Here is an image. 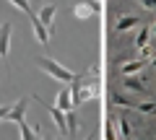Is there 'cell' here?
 I'll use <instances>...</instances> for the list:
<instances>
[{
    "label": "cell",
    "instance_id": "obj_1",
    "mask_svg": "<svg viewBox=\"0 0 156 140\" xmlns=\"http://www.w3.org/2000/svg\"><path fill=\"white\" fill-rule=\"evenodd\" d=\"M37 65L42 67V70H44V73L50 75V78L60 80V83H68V86H70L73 80H76V75H78V73H73V70H68V67H62L60 62H57V60H52V57H39V60H37Z\"/></svg>",
    "mask_w": 156,
    "mask_h": 140
},
{
    "label": "cell",
    "instance_id": "obj_2",
    "mask_svg": "<svg viewBox=\"0 0 156 140\" xmlns=\"http://www.w3.org/2000/svg\"><path fill=\"white\" fill-rule=\"evenodd\" d=\"M44 109L50 112V117H52V122H55V127L60 130L62 135H70V132H68V117H65V112H62L57 104H44Z\"/></svg>",
    "mask_w": 156,
    "mask_h": 140
},
{
    "label": "cell",
    "instance_id": "obj_3",
    "mask_svg": "<svg viewBox=\"0 0 156 140\" xmlns=\"http://www.w3.org/2000/svg\"><path fill=\"white\" fill-rule=\"evenodd\" d=\"M11 36H13V23L5 21L0 26V57L3 60H8V55H11Z\"/></svg>",
    "mask_w": 156,
    "mask_h": 140
},
{
    "label": "cell",
    "instance_id": "obj_4",
    "mask_svg": "<svg viewBox=\"0 0 156 140\" xmlns=\"http://www.w3.org/2000/svg\"><path fill=\"white\" fill-rule=\"evenodd\" d=\"M112 127H115V132H117L120 140H130V135H133V130H130L128 119H125L122 114H115V117H112Z\"/></svg>",
    "mask_w": 156,
    "mask_h": 140
},
{
    "label": "cell",
    "instance_id": "obj_5",
    "mask_svg": "<svg viewBox=\"0 0 156 140\" xmlns=\"http://www.w3.org/2000/svg\"><path fill=\"white\" fill-rule=\"evenodd\" d=\"M29 21H31V26H34V36L39 39V44H47V42H50V29L39 21L37 13H31V16H29Z\"/></svg>",
    "mask_w": 156,
    "mask_h": 140
},
{
    "label": "cell",
    "instance_id": "obj_6",
    "mask_svg": "<svg viewBox=\"0 0 156 140\" xmlns=\"http://www.w3.org/2000/svg\"><path fill=\"white\" fill-rule=\"evenodd\" d=\"M26 104H29V99H18L16 104L11 107V112H8V122H16V125H21L23 122V114H26Z\"/></svg>",
    "mask_w": 156,
    "mask_h": 140
},
{
    "label": "cell",
    "instance_id": "obj_7",
    "mask_svg": "<svg viewBox=\"0 0 156 140\" xmlns=\"http://www.w3.org/2000/svg\"><path fill=\"white\" fill-rule=\"evenodd\" d=\"M143 65H146L143 60H128V62L120 65V73H122V78H130V75H135L138 70H143Z\"/></svg>",
    "mask_w": 156,
    "mask_h": 140
},
{
    "label": "cell",
    "instance_id": "obj_8",
    "mask_svg": "<svg viewBox=\"0 0 156 140\" xmlns=\"http://www.w3.org/2000/svg\"><path fill=\"white\" fill-rule=\"evenodd\" d=\"M57 107L62 109V112H73V96H70V88H62V91H57Z\"/></svg>",
    "mask_w": 156,
    "mask_h": 140
},
{
    "label": "cell",
    "instance_id": "obj_9",
    "mask_svg": "<svg viewBox=\"0 0 156 140\" xmlns=\"http://www.w3.org/2000/svg\"><path fill=\"white\" fill-rule=\"evenodd\" d=\"M55 11H57V8L52 5V3H47V5L42 8V11H39V21L44 23V26L50 29V31H52V21H55Z\"/></svg>",
    "mask_w": 156,
    "mask_h": 140
},
{
    "label": "cell",
    "instance_id": "obj_10",
    "mask_svg": "<svg viewBox=\"0 0 156 140\" xmlns=\"http://www.w3.org/2000/svg\"><path fill=\"white\" fill-rule=\"evenodd\" d=\"M138 23H140V18H138V16H122L120 21L115 23V31H130V29L138 26Z\"/></svg>",
    "mask_w": 156,
    "mask_h": 140
},
{
    "label": "cell",
    "instance_id": "obj_11",
    "mask_svg": "<svg viewBox=\"0 0 156 140\" xmlns=\"http://www.w3.org/2000/svg\"><path fill=\"white\" fill-rule=\"evenodd\" d=\"M112 104H115V107H125V109H135V107H138V104H133L125 94H117V91L112 94Z\"/></svg>",
    "mask_w": 156,
    "mask_h": 140
},
{
    "label": "cell",
    "instance_id": "obj_12",
    "mask_svg": "<svg viewBox=\"0 0 156 140\" xmlns=\"http://www.w3.org/2000/svg\"><path fill=\"white\" fill-rule=\"evenodd\" d=\"M148 42H151V29H140L138 31V36H135V50H143V47H148Z\"/></svg>",
    "mask_w": 156,
    "mask_h": 140
},
{
    "label": "cell",
    "instance_id": "obj_13",
    "mask_svg": "<svg viewBox=\"0 0 156 140\" xmlns=\"http://www.w3.org/2000/svg\"><path fill=\"white\" fill-rule=\"evenodd\" d=\"M73 16H76V18H81V21H86V18H91V16H94V11H91V8L86 5V3H78V5L73 8Z\"/></svg>",
    "mask_w": 156,
    "mask_h": 140
},
{
    "label": "cell",
    "instance_id": "obj_14",
    "mask_svg": "<svg viewBox=\"0 0 156 140\" xmlns=\"http://www.w3.org/2000/svg\"><path fill=\"white\" fill-rule=\"evenodd\" d=\"M18 132H21V140H39V135L34 132V127H31V125H26V122L18 125Z\"/></svg>",
    "mask_w": 156,
    "mask_h": 140
},
{
    "label": "cell",
    "instance_id": "obj_15",
    "mask_svg": "<svg viewBox=\"0 0 156 140\" xmlns=\"http://www.w3.org/2000/svg\"><path fill=\"white\" fill-rule=\"evenodd\" d=\"M122 88H128L130 94H138V91H143V86H140V80H135L130 75V78H122Z\"/></svg>",
    "mask_w": 156,
    "mask_h": 140
},
{
    "label": "cell",
    "instance_id": "obj_16",
    "mask_svg": "<svg viewBox=\"0 0 156 140\" xmlns=\"http://www.w3.org/2000/svg\"><path fill=\"white\" fill-rule=\"evenodd\" d=\"M8 3H11V5H16L18 8V11H23V13H26V16H31V3H29V0H8Z\"/></svg>",
    "mask_w": 156,
    "mask_h": 140
},
{
    "label": "cell",
    "instance_id": "obj_17",
    "mask_svg": "<svg viewBox=\"0 0 156 140\" xmlns=\"http://www.w3.org/2000/svg\"><path fill=\"white\" fill-rule=\"evenodd\" d=\"M135 109H138L140 114H154V112H156V101H140Z\"/></svg>",
    "mask_w": 156,
    "mask_h": 140
},
{
    "label": "cell",
    "instance_id": "obj_18",
    "mask_svg": "<svg viewBox=\"0 0 156 140\" xmlns=\"http://www.w3.org/2000/svg\"><path fill=\"white\" fill-rule=\"evenodd\" d=\"M65 117H68V132H76L78 130V117H76V112H65Z\"/></svg>",
    "mask_w": 156,
    "mask_h": 140
},
{
    "label": "cell",
    "instance_id": "obj_19",
    "mask_svg": "<svg viewBox=\"0 0 156 140\" xmlns=\"http://www.w3.org/2000/svg\"><path fill=\"white\" fill-rule=\"evenodd\" d=\"M8 112H11V104H3V107H0V119H5Z\"/></svg>",
    "mask_w": 156,
    "mask_h": 140
},
{
    "label": "cell",
    "instance_id": "obj_20",
    "mask_svg": "<svg viewBox=\"0 0 156 140\" xmlns=\"http://www.w3.org/2000/svg\"><path fill=\"white\" fill-rule=\"evenodd\" d=\"M143 8H156V0H138Z\"/></svg>",
    "mask_w": 156,
    "mask_h": 140
},
{
    "label": "cell",
    "instance_id": "obj_21",
    "mask_svg": "<svg viewBox=\"0 0 156 140\" xmlns=\"http://www.w3.org/2000/svg\"><path fill=\"white\" fill-rule=\"evenodd\" d=\"M151 36H156V21L151 23Z\"/></svg>",
    "mask_w": 156,
    "mask_h": 140
},
{
    "label": "cell",
    "instance_id": "obj_22",
    "mask_svg": "<svg viewBox=\"0 0 156 140\" xmlns=\"http://www.w3.org/2000/svg\"><path fill=\"white\" fill-rule=\"evenodd\" d=\"M148 65H151V67H156V55L151 57V62H148Z\"/></svg>",
    "mask_w": 156,
    "mask_h": 140
},
{
    "label": "cell",
    "instance_id": "obj_23",
    "mask_svg": "<svg viewBox=\"0 0 156 140\" xmlns=\"http://www.w3.org/2000/svg\"><path fill=\"white\" fill-rule=\"evenodd\" d=\"M83 140H96V135H89V138H83Z\"/></svg>",
    "mask_w": 156,
    "mask_h": 140
},
{
    "label": "cell",
    "instance_id": "obj_24",
    "mask_svg": "<svg viewBox=\"0 0 156 140\" xmlns=\"http://www.w3.org/2000/svg\"><path fill=\"white\" fill-rule=\"evenodd\" d=\"M39 140H55V138H47V135H44V138H39Z\"/></svg>",
    "mask_w": 156,
    "mask_h": 140
}]
</instances>
